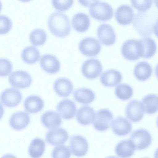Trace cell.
Masks as SVG:
<instances>
[{
  "instance_id": "6da1fadb",
  "label": "cell",
  "mask_w": 158,
  "mask_h": 158,
  "mask_svg": "<svg viewBox=\"0 0 158 158\" xmlns=\"http://www.w3.org/2000/svg\"><path fill=\"white\" fill-rule=\"evenodd\" d=\"M149 11L138 12L134 16L132 24L137 32L142 36H147L155 32L157 17Z\"/></svg>"
},
{
  "instance_id": "7a4b0ae2",
  "label": "cell",
  "mask_w": 158,
  "mask_h": 158,
  "mask_svg": "<svg viewBox=\"0 0 158 158\" xmlns=\"http://www.w3.org/2000/svg\"><path fill=\"white\" fill-rule=\"evenodd\" d=\"M47 24L51 32L54 35L63 37L68 35L71 30L69 18L64 13L56 11L49 16Z\"/></svg>"
},
{
  "instance_id": "3957f363",
  "label": "cell",
  "mask_w": 158,
  "mask_h": 158,
  "mask_svg": "<svg viewBox=\"0 0 158 158\" xmlns=\"http://www.w3.org/2000/svg\"><path fill=\"white\" fill-rule=\"evenodd\" d=\"M89 4V13L93 18L102 21L112 18L113 10L107 3L99 1H92Z\"/></svg>"
},
{
  "instance_id": "277c9868",
  "label": "cell",
  "mask_w": 158,
  "mask_h": 158,
  "mask_svg": "<svg viewBox=\"0 0 158 158\" xmlns=\"http://www.w3.org/2000/svg\"><path fill=\"white\" fill-rule=\"evenodd\" d=\"M121 51L123 57L129 60H137L142 56V47L139 40L131 39L125 41Z\"/></svg>"
},
{
  "instance_id": "5b68a950",
  "label": "cell",
  "mask_w": 158,
  "mask_h": 158,
  "mask_svg": "<svg viewBox=\"0 0 158 158\" xmlns=\"http://www.w3.org/2000/svg\"><path fill=\"white\" fill-rule=\"evenodd\" d=\"M130 139L138 150L144 149L151 144L152 138L150 133L147 130L139 129L133 131Z\"/></svg>"
},
{
  "instance_id": "8992f818",
  "label": "cell",
  "mask_w": 158,
  "mask_h": 158,
  "mask_svg": "<svg viewBox=\"0 0 158 158\" xmlns=\"http://www.w3.org/2000/svg\"><path fill=\"white\" fill-rule=\"evenodd\" d=\"M113 118V114L109 110L107 109H100L95 114L93 126L98 131H106L111 125Z\"/></svg>"
},
{
  "instance_id": "52a82bcc",
  "label": "cell",
  "mask_w": 158,
  "mask_h": 158,
  "mask_svg": "<svg viewBox=\"0 0 158 158\" xmlns=\"http://www.w3.org/2000/svg\"><path fill=\"white\" fill-rule=\"evenodd\" d=\"M102 69V65L100 61L94 58L88 59L85 61L81 68L82 73L84 77L90 79L98 77Z\"/></svg>"
},
{
  "instance_id": "ba28073f",
  "label": "cell",
  "mask_w": 158,
  "mask_h": 158,
  "mask_svg": "<svg viewBox=\"0 0 158 158\" xmlns=\"http://www.w3.org/2000/svg\"><path fill=\"white\" fill-rule=\"evenodd\" d=\"M81 52L88 56L97 55L100 52L101 45L98 40L93 37H87L82 39L79 44Z\"/></svg>"
},
{
  "instance_id": "9c48e42d",
  "label": "cell",
  "mask_w": 158,
  "mask_h": 158,
  "mask_svg": "<svg viewBox=\"0 0 158 158\" xmlns=\"http://www.w3.org/2000/svg\"><path fill=\"white\" fill-rule=\"evenodd\" d=\"M9 81L11 85L18 89H24L30 86L32 80L27 72L18 70L12 72L9 76Z\"/></svg>"
},
{
  "instance_id": "30bf717a",
  "label": "cell",
  "mask_w": 158,
  "mask_h": 158,
  "mask_svg": "<svg viewBox=\"0 0 158 158\" xmlns=\"http://www.w3.org/2000/svg\"><path fill=\"white\" fill-rule=\"evenodd\" d=\"M69 137L66 130L61 127L52 128L48 131L46 135V139L49 144L57 146L64 144Z\"/></svg>"
},
{
  "instance_id": "8fae6325",
  "label": "cell",
  "mask_w": 158,
  "mask_h": 158,
  "mask_svg": "<svg viewBox=\"0 0 158 158\" xmlns=\"http://www.w3.org/2000/svg\"><path fill=\"white\" fill-rule=\"evenodd\" d=\"M22 98L21 92L14 88L6 89L2 92L0 97L1 102L9 107L17 106L20 102Z\"/></svg>"
},
{
  "instance_id": "7c38bea8",
  "label": "cell",
  "mask_w": 158,
  "mask_h": 158,
  "mask_svg": "<svg viewBox=\"0 0 158 158\" xmlns=\"http://www.w3.org/2000/svg\"><path fill=\"white\" fill-rule=\"evenodd\" d=\"M70 147L73 155L77 157H82L87 152L89 145L84 137L79 135H75L71 138Z\"/></svg>"
},
{
  "instance_id": "4fadbf2b",
  "label": "cell",
  "mask_w": 158,
  "mask_h": 158,
  "mask_svg": "<svg viewBox=\"0 0 158 158\" xmlns=\"http://www.w3.org/2000/svg\"><path fill=\"white\" fill-rule=\"evenodd\" d=\"M144 112L142 102L136 100H132L129 102L125 110L127 118L134 123L139 122L142 119Z\"/></svg>"
},
{
  "instance_id": "5bb4252c",
  "label": "cell",
  "mask_w": 158,
  "mask_h": 158,
  "mask_svg": "<svg viewBox=\"0 0 158 158\" xmlns=\"http://www.w3.org/2000/svg\"><path fill=\"white\" fill-rule=\"evenodd\" d=\"M40 62L42 69L47 73L55 74L60 70V62L58 59L52 54H46L43 55L40 58Z\"/></svg>"
},
{
  "instance_id": "9a60e30c",
  "label": "cell",
  "mask_w": 158,
  "mask_h": 158,
  "mask_svg": "<svg viewBox=\"0 0 158 158\" xmlns=\"http://www.w3.org/2000/svg\"><path fill=\"white\" fill-rule=\"evenodd\" d=\"M97 33L99 40L104 44L109 46L115 43V34L109 25L106 23L100 25L97 29Z\"/></svg>"
},
{
  "instance_id": "2e32d148",
  "label": "cell",
  "mask_w": 158,
  "mask_h": 158,
  "mask_svg": "<svg viewBox=\"0 0 158 158\" xmlns=\"http://www.w3.org/2000/svg\"><path fill=\"white\" fill-rule=\"evenodd\" d=\"M56 109L60 115L65 119H70L74 117L77 111V107L74 102L68 99L60 102Z\"/></svg>"
},
{
  "instance_id": "e0dca14e",
  "label": "cell",
  "mask_w": 158,
  "mask_h": 158,
  "mask_svg": "<svg viewBox=\"0 0 158 158\" xmlns=\"http://www.w3.org/2000/svg\"><path fill=\"white\" fill-rule=\"evenodd\" d=\"M111 127L113 132L119 136H123L130 133L132 129L130 122L127 118L119 116L113 120Z\"/></svg>"
},
{
  "instance_id": "ac0fdd59",
  "label": "cell",
  "mask_w": 158,
  "mask_h": 158,
  "mask_svg": "<svg viewBox=\"0 0 158 158\" xmlns=\"http://www.w3.org/2000/svg\"><path fill=\"white\" fill-rule=\"evenodd\" d=\"M30 120L29 114L24 111H19L14 113L9 120V124L14 129L20 130L26 128Z\"/></svg>"
},
{
  "instance_id": "d6986e66",
  "label": "cell",
  "mask_w": 158,
  "mask_h": 158,
  "mask_svg": "<svg viewBox=\"0 0 158 158\" xmlns=\"http://www.w3.org/2000/svg\"><path fill=\"white\" fill-rule=\"evenodd\" d=\"M122 76L118 71L110 69L105 71L101 75L100 80L104 86L112 87L117 85L121 81Z\"/></svg>"
},
{
  "instance_id": "ffe728a7",
  "label": "cell",
  "mask_w": 158,
  "mask_h": 158,
  "mask_svg": "<svg viewBox=\"0 0 158 158\" xmlns=\"http://www.w3.org/2000/svg\"><path fill=\"white\" fill-rule=\"evenodd\" d=\"M95 116V113L93 108L88 106H84L78 110L76 118L80 124L87 125L94 122Z\"/></svg>"
},
{
  "instance_id": "44dd1931",
  "label": "cell",
  "mask_w": 158,
  "mask_h": 158,
  "mask_svg": "<svg viewBox=\"0 0 158 158\" xmlns=\"http://www.w3.org/2000/svg\"><path fill=\"white\" fill-rule=\"evenodd\" d=\"M134 12L129 6L123 5L119 6L115 13V17L118 23L122 25L129 24L134 18Z\"/></svg>"
},
{
  "instance_id": "7402d4cb",
  "label": "cell",
  "mask_w": 158,
  "mask_h": 158,
  "mask_svg": "<svg viewBox=\"0 0 158 158\" xmlns=\"http://www.w3.org/2000/svg\"><path fill=\"white\" fill-rule=\"evenodd\" d=\"M135 150L133 142L130 139H124L120 141L116 145L115 152L120 158H129L132 156Z\"/></svg>"
},
{
  "instance_id": "603a6c76",
  "label": "cell",
  "mask_w": 158,
  "mask_h": 158,
  "mask_svg": "<svg viewBox=\"0 0 158 158\" xmlns=\"http://www.w3.org/2000/svg\"><path fill=\"white\" fill-rule=\"evenodd\" d=\"M54 89L56 93L60 96L66 97L72 93L73 89V85L68 79L60 78L55 81Z\"/></svg>"
},
{
  "instance_id": "cb8c5ba5",
  "label": "cell",
  "mask_w": 158,
  "mask_h": 158,
  "mask_svg": "<svg viewBox=\"0 0 158 158\" xmlns=\"http://www.w3.org/2000/svg\"><path fill=\"white\" fill-rule=\"evenodd\" d=\"M72 23L74 29L79 32H84L89 28L90 20L86 14L80 12L75 14L72 19Z\"/></svg>"
},
{
  "instance_id": "d4e9b609",
  "label": "cell",
  "mask_w": 158,
  "mask_h": 158,
  "mask_svg": "<svg viewBox=\"0 0 158 158\" xmlns=\"http://www.w3.org/2000/svg\"><path fill=\"white\" fill-rule=\"evenodd\" d=\"M44 106L42 99L39 96L31 95L27 97L24 102V107L28 113H35L40 112Z\"/></svg>"
},
{
  "instance_id": "484cf974",
  "label": "cell",
  "mask_w": 158,
  "mask_h": 158,
  "mask_svg": "<svg viewBox=\"0 0 158 158\" xmlns=\"http://www.w3.org/2000/svg\"><path fill=\"white\" fill-rule=\"evenodd\" d=\"M41 122L43 125L48 128H53L60 126L62 122L59 114L53 111L45 112L41 117Z\"/></svg>"
},
{
  "instance_id": "4316f807",
  "label": "cell",
  "mask_w": 158,
  "mask_h": 158,
  "mask_svg": "<svg viewBox=\"0 0 158 158\" xmlns=\"http://www.w3.org/2000/svg\"><path fill=\"white\" fill-rule=\"evenodd\" d=\"M134 75L140 81H145L149 79L152 73L150 64L145 61L140 62L135 65L134 70Z\"/></svg>"
},
{
  "instance_id": "83f0119b",
  "label": "cell",
  "mask_w": 158,
  "mask_h": 158,
  "mask_svg": "<svg viewBox=\"0 0 158 158\" xmlns=\"http://www.w3.org/2000/svg\"><path fill=\"white\" fill-rule=\"evenodd\" d=\"M73 96L77 102L84 105L88 104L93 101L95 98L94 93L87 88H80L73 92Z\"/></svg>"
},
{
  "instance_id": "f1b7e54d",
  "label": "cell",
  "mask_w": 158,
  "mask_h": 158,
  "mask_svg": "<svg viewBox=\"0 0 158 158\" xmlns=\"http://www.w3.org/2000/svg\"><path fill=\"white\" fill-rule=\"evenodd\" d=\"M45 143L41 139H33L28 148V153L31 158H40L43 154L45 148Z\"/></svg>"
},
{
  "instance_id": "f546056e",
  "label": "cell",
  "mask_w": 158,
  "mask_h": 158,
  "mask_svg": "<svg viewBox=\"0 0 158 158\" xmlns=\"http://www.w3.org/2000/svg\"><path fill=\"white\" fill-rule=\"evenodd\" d=\"M21 56L24 62L28 64H33L39 60L40 54L39 50L36 47L29 46L23 49Z\"/></svg>"
},
{
  "instance_id": "4dcf8cb0",
  "label": "cell",
  "mask_w": 158,
  "mask_h": 158,
  "mask_svg": "<svg viewBox=\"0 0 158 158\" xmlns=\"http://www.w3.org/2000/svg\"><path fill=\"white\" fill-rule=\"evenodd\" d=\"M144 112L148 114H152L158 110V97L154 94H149L142 100Z\"/></svg>"
},
{
  "instance_id": "1f68e13d",
  "label": "cell",
  "mask_w": 158,
  "mask_h": 158,
  "mask_svg": "<svg viewBox=\"0 0 158 158\" xmlns=\"http://www.w3.org/2000/svg\"><path fill=\"white\" fill-rule=\"evenodd\" d=\"M143 48L142 57L148 58L152 56L156 50L154 40L149 37H144L140 39Z\"/></svg>"
},
{
  "instance_id": "d6a6232c",
  "label": "cell",
  "mask_w": 158,
  "mask_h": 158,
  "mask_svg": "<svg viewBox=\"0 0 158 158\" xmlns=\"http://www.w3.org/2000/svg\"><path fill=\"white\" fill-rule=\"evenodd\" d=\"M47 35L43 29L36 28L32 31L29 35V39L33 45L36 46L43 45L46 41Z\"/></svg>"
},
{
  "instance_id": "836d02e7",
  "label": "cell",
  "mask_w": 158,
  "mask_h": 158,
  "mask_svg": "<svg viewBox=\"0 0 158 158\" xmlns=\"http://www.w3.org/2000/svg\"><path fill=\"white\" fill-rule=\"evenodd\" d=\"M115 93L117 97L120 100H126L132 96L133 90L131 87L127 84H120L116 87Z\"/></svg>"
},
{
  "instance_id": "e575fe53",
  "label": "cell",
  "mask_w": 158,
  "mask_h": 158,
  "mask_svg": "<svg viewBox=\"0 0 158 158\" xmlns=\"http://www.w3.org/2000/svg\"><path fill=\"white\" fill-rule=\"evenodd\" d=\"M71 152L68 147L60 145L55 147L52 153V158H70Z\"/></svg>"
},
{
  "instance_id": "d590c367",
  "label": "cell",
  "mask_w": 158,
  "mask_h": 158,
  "mask_svg": "<svg viewBox=\"0 0 158 158\" xmlns=\"http://www.w3.org/2000/svg\"><path fill=\"white\" fill-rule=\"evenodd\" d=\"M12 65L8 59L0 58V77H4L8 75L11 72Z\"/></svg>"
},
{
  "instance_id": "8d00e7d4",
  "label": "cell",
  "mask_w": 158,
  "mask_h": 158,
  "mask_svg": "<svg viewBox=\"0 0 158 158\" xmlns=\"http://www.w3.org/2000/svg\"><path fill=\"white\" fill-rule=\"evenodd\" d=\"M12 26V22L9 17L4 15H0V34L8 33Z\"/></svg>"
},
{
  "instance_id": "74e56055",
  "label": "cell",
  "mask_w": 158,
  "mask_h": 158,
  "mask_svg": "<svg viewBox=\"0 0 158 158\" xmlns=\"http://www.w3.org/2000/svg\"><path fill=\"white\" fill-rule=\"evenodd\" d=\"M132 6L139 11L143 12L150 8L152 5V0H132Z\"/></svg>"
},
{
  "instance_id": "f35d334b",
  "label": "cell",
  "mask_w": 158,
  "mask_h": 158,
  "mask_svg": "<svg viewBox=\"0 0 158 158\" xmlns=\"http://www.w3.org/2000/svg\"><path fill=\"white\" fill-rule=\"evenodd\" d=\"M73 0H52V4L57 10L64 11L69 9L72 5Z\"/></svg>"
},
{
  "instance_id": "ab89813d",
  "label": "cell",
  "mask_w": 158,
  "mask_h": 158,
  "mask_svg": "<svg viewBox=\"0 0 158 158\" xmlns=\"http://www.w3.org/2000/svg\"><path fill=\"white\" fill-rule=\"evenodd\" d=\"M1 158H17L14 155L10 154H7L4 155Z\"/></svg>"
},
{
  "instance_id": "60d3db41",
  "label": "cell",
  "mask_w": 158,
  "mask_h": 158,
  "mask_svg": "<svg viewBox=\"0 0 158 158\" xmlns=\"http://www.w3.org/2000/svg\"><path fill=\"white\" fill-rule=\"evenodd\" d=\"M4 113V109L3 107L0 103V120L1 119L3 116Z\"/></svg>"
},
{
  "instance_id": "b9f144b4",
  "label": "cell",
  "mask_w": 158,
  "mask_h": 158,
  "mask_svg": "<svg viewBox=\"0 0 158 158\" xmlns=\"http://www.w3.org/2000/svg\"><path fill=\"white\" fill-rule=\"evenodd\" d=\"M2 7V5L1 2L0 1V12L1 11Z\"/></svg>"
},
{
  "instance_id": "7bdbcfd3",
  "label": "cell",
  "mask_w": 158,
  "mask_h": 158,
  "mask_svg": "<svg viewBox=\"0 0 158 158\" xmlns=\"http://www.w3.org/2000/svg\"><path fill=\"white\" fill-rule=\"evenodd\" d=\"M106 158H117L115 156H109L107 157Z\"/></svg>"
},
{
  "instance_id": "ee69618b",
  "label": "cell",
  "mask_w": 158,
  "mask_h": 158,
  "mask_svg": "<svg viewBox=\"0 0 158 158\" xmlns=\"http://www.w3.org/2000/svg\"></svg>"
}]
</instances>
